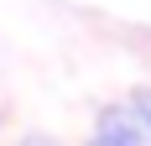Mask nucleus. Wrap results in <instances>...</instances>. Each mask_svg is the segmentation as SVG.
<instances>
[{"instance_id": "1", "label": "nucleus", "mask_w": 151, "mask_h": 146, "mask_svg": "<svg viewBox=\"0 0 151 146\" xmlns=\"http://www.w3.org/2000/svg\"><path fill=\"white\" fill-rule=\"evenodd\" d=\"M94 146H151V136L136 110H104L94 125Z\"/></svg>"}, {"instance_id": "2", "label": "nucleus", "mask_w": 151, "mask_h": 146, "mask_svg": "<svg viewBox=\"0 0 151 146\" xmlns=\"http://www.w3.org/2000/svg\"><path fill=\"white\" fill-rule=\"evenodd\" d=\"M130 110H136V115H141V125H146V136H151V94H141V99L130 104Z\"/></svg>"}, {"instance_id": "3", "label": "nucleus", "mask_w": 151, "mask_h": 146, "mask_svg": "<svg viewBox=\"0 0 151 146\" xmlns=\"http://www.w3.org/2000/svg\"><path fill=\"white\" fill-rule=\"evenodd\" d=\"M21 146H52V141H42V136H37V141H21Z\"/></svg>"}]
</instances>
